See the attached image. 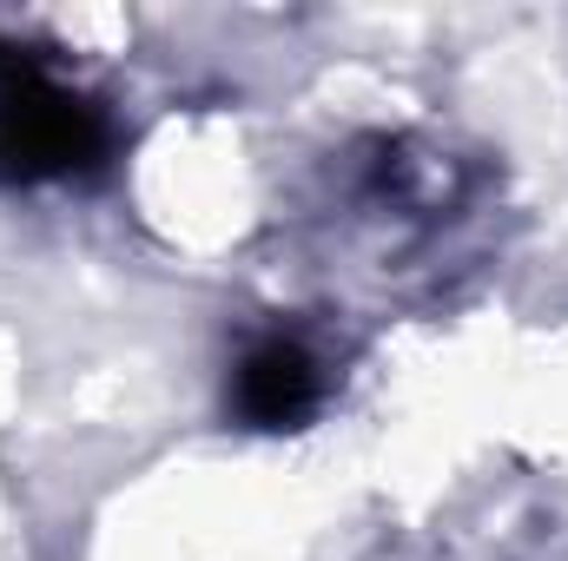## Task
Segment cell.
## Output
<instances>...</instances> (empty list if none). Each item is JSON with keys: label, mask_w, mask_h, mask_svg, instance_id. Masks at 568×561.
Returning a JSON list of instances; mask_svg holds the SVG:
<instances>
[{"label": "cell", "mask_w": 568, "mask_h": 561, "mask_svg": "<svg viewBox=\"0 0 568 561\" xmlns=\"http://www.w3.org/2000/svg\"><path fill=\"white\" fill-rule=\"evenodd\" d=\"M100 152H106V120L80 93L53 86L40 67L0 86V185L67 178L87 172Z\"/></svg>", "instance_id": "cell-1"}, {"label": "cell", "mask_w": 568, "mask_h": 561, "mask_svg": "<svg viewBox=\"0 0 568 561\" xmlns=\"http://www.w3.org/2000/svg\"><path fill=\"white\" fill-rule=\"evenodd\" d=\"M317 404H324V370L304 344L265 337L245 350V364L232 377V410L252 429H297Z\"/></svg>", "instance_id": "cell-2"}]
</instances>
